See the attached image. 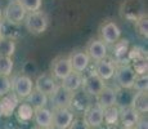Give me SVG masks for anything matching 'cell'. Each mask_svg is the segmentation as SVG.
I'll use <instances>...</instances> for the list:
<instances>
[{
    "label": "cell",
    "mask_w": 148,
    "mask_h": 129,
    "mask_svg": "<svg viewBox=\"0 0 148 129\" xmlns=\"http://www.w3.org/2000/svg\"><path fill=\"white\" fill-rule=\"evenodd\" d=\"M23 23L26 30L34 35H40L45 32L49 26V18L48 14L42 10H35V12H27L23 19Z\"/></svg>",
    "instance_id": "6da1fadb"
},
{
    "label": "cell",
    "mask_w": 148,
    "mask_h": 129,
    "mask_svg": "<svg viewBox=\"0 0 148 129\" xmlns=\"http://www.w3.org/2000/svg\"><path fill=\"white\" fill-rule=\"evenodd\" d=\"M26 13L27 12L25 10V8L22 7L17 0H12V1L5 7V9L3 10V18L9 25L17 26L23 22L25 17H26Z\"/></svg>",
    "instance_id": "7a4b0ae2"
},
{
    "label": "cell",
    "mask_w": 148,
    "mask_h": 129,
    "mask_svg": "<svg viewBox=\"0 0 148 129\" xmlns=\"http://www.w3.org/2000/svg\"><path fill=\"white\" fill-rule=\"evenodd\" d=\"M113 76L116 77V83L121 89H132L136 75L130 65H119L116 66Z\"/></svg>",
    "instance_id": "3957f363"
},
{
    "label": "cell",
    "mask_w": 148,
    "mask_h": 129,
    "mask_svg": "<svg viewBox=\"0 0 148 129\" xmlns=\"http://www.w3.org/2000/svg\"><path fill=\"white\" fill-rule=\"evenodd\" d=\"M12 90L18 99H25L34 90V81L27 75H18L12 81Z\"/></svg>",
    "instance_id": "277c9868"
},
{
    "label": "cell",
    "mask_w": 148,
    "mask_h": 129,
    "mask_svg": "<svg viewBox=\"0 0 148 129\" xmlns=\"http://www.w3.org/2000/svg\"><path fill=\"white\" fill-rule=\"evenodd\" d=\"M99 35L104 44H116L121 38V30L115 22L106 21L99 28Z\"/></svg>",
    "instance_id": "5b68a950"
},
{
    "label": "cell",
    "mask_w": 148,
    "mask_h": 129,
    "mask_svg": "<svg viewBox=\"0 0 148 129\" xmlns=\"http://www.w3.org/2000/svg\"><path fill=\"white\" fill-rule=\"evenodd\" d=\"M104 85H106L104 84V80H102L94 71L90 72L88 76L82 77L81 87L84 88V93L89 94V96L97 97L102 92V89L104 88Z\"/></svg>",
    "instance_id": "8992f818"
},
{
    "label": "cell",
    "mask_w": 148,
    "mask_h": 129,
    "mask_svg": "<svg viewBox=\"0 0 148 129\" xmlns=\"http://www.w3.org/2000/svg\"><path fill=\"white\" fill-rule=\"evenodd\" d=\"M52 98V105L53 108H70L71 103H72V98H73V93L67 89H64L63 87L58 85L57 89L54 90L53 94H50Z\"/></svg>",
    "instance_id": "52a82bcc"
},
{
    "label": "cell",
    "mask_w": 148,
    "mask_h": 129,
    "mask_svg": "<svg viewBox=\"0 0 148 129\" xmlns=\"http://www.w3.org/2000/svg\"><path fill=\"white\" fill-rule=\"evenodd\" d=\"M115 70H116V63L113 62L112 58H107L106 57V58L99 59V61L95 62L94 72L104 81L112 79L113 75H115Z\"/></svg>",
    "instance_id": "ba28073f"
},
{
    "label": "cell",
    "mask_w": 148,
    "mask_h": 129,
    "mask_svg": "<svg viewBox=\"0 0 148 129\" xmlns=\"http://www.w3.org/2000/svg\"><path fill=\"white\" fill-rule=\"evenodd\" d=\"M52 76L54 79H58V80H63L68 74L72 71V67H71L70 63V59L68 57H57L56 59L53 61L52 63Z\"/></svg>",
    "instance_id": "9c48e42d"
},
{
    "label": "cell",
    "mask_w": 148,
    "mask_h": 129,
    "mask_svg": "<svg viewBox=\"0 0 148 129\" xmlns=\"http://www.w3.org/2000/svg\"><path fill=\"white\" fill-rule=\"evenodd\" d=\"M84 120L89 125V128H99L103 124V108L98 103L89 106L85 110Z\"/></svg>",
    "instance_id": "30bf717a"
},
{
    "label": "cell",
    "mask_w": 148,
    "mask_h": 129,
    "mask_svg": "<svg viewBox=\"0 0 148 129\" xmlns=\"http://www.w3.org/2000/svg\"><path fill=\"white\" fill-rule=\"evenodd\" d=\"M57 87H58V84H57L56 79L52 75H49V74H42V75L38 76V79L34 83L35 90L47 94V96L53 94L54 90L57 89Z\"/></svg>",
    "instance_id": "8fae6325"
},
{
    "label": "cell",
    "mask_w": 148,
    "mask_h": 129,
    "mask_svg": "<svg viewBox=\"0 0 148 129\" xmlns=\"http://www.w3.org/2000/svg\"><path fill=\"white\" fill-rule=\"evenodd\" d=\"M85 52H86V54L89 56L90 59L97 62L99 59L106 58L108 50H107V45L101 39H93L88 43Z\"/></svg>",
    "instance_id": "7c38bea8"
},
{
    "label": "cell",
    "mask_w": 148,
    "mask_h": 129,
    "mask_svg": "<svg viewBox=\"0 0 148 129\" xmlns=\"http://www.w3.org/2000/svg\"><path fill=\"white\" fill-rule=\"evenodd\" d=\"M53 125L61 128V129H67L70 127V124L72 123L73 112L70 108H53Z\"/></svg>",
    "instance_id": "4fadbf2b"
},
{
    "label": "cell",
    "mask_w": 148,
    "mask_h": 129,
    "mask_svg": "<svg viewBox=\"0 0 148 129\" xmlns=\"http://www.w3.org/2000/svg\"><path fill=\"white\" fill-rule=\"evenodd\" d=\"M140 117V114L133 108L132 106H126V107L120 108V115H119V120H120L122 128L126 129H134L136 121Z\"/></svg>",
    "instance_id": "5bb4252c"
},
{
    "label": "cell",
    "mask_w": 148,
    "mask_h": 129,
    "mask_svg": "<svg viewBox=\"0 0 148 129\" xmlns=\"http://www.w3.org/2000/svg\"><path fill=\"white\" fill-rule=\"evenodd\" d=\"M70 59L71 67L72 71H77V72H82V71L86 70V67L90 63V58L86 54L85 50H75L68 56Z\"/></svg>",
    "instance_id": "9a60e30c"
},
{
    "label": "cell",
    "mask_w": 148,
    "mask_h": 129,
    "mask_svg": "<svg viewBox=\"0 0 148 129\" xmlns=\"http://www.w3.org/2000/svg\"><path fill=\"white\" fill-rule=\"evenodd\" d=\"M97 103H98L102 108H107V107H111V106H115L116 105V89H113L112 87L104 85L102 92L97 96Z\"/></svg>",
    "instance_id": "2e32d148"
},
{
    "label": "cell",
    "mask_w": 148,
    "mask_h": 129,
    "mask_svg": "<svg viewBox=\"0 0 148 129\" xmlns=\"http://www.w3.org/2000/svg\"><path fill=\"white\" fill-rule=\"evenodd\" d=\"M34 120H35L36 127L47 129L53 124V116H52V111L48 110L45 107L41 108H36L34 110Z\"/></svg>",
    "instance_id": "e0dca14e"
},
{
    "label": "cell",
    "mask_w": 148,
    "mask_h": 129,
    "mask_svg": "<svg viewBox=\"0 0 148 129\" xmlns=\"http://www.w3.org/2000/svg\"><path fill=\"white\" fill-rule=\"evenodd\" d=\"M61 87H63L64 89L70 90V92H76L81 88L82 85V75L81 72L77 71H71L68 75L64 77L63 80H61Z\"/></svg>",
    "instance_id": "ac0fdd59"
},
{
    "label": "cell",
    "mask_w": 148,
    "mask_h": 129,
    "mask_svg": "<svg viewBox=\"0 0 148 129\" xmlns=\"http://www.w3.org/2000/svg\"><path fill=\"white\" fill-rule=\"evenodd\" d=\"M1 110H3V116H10L14 112V110L18 106V97L13 93H8L1 97Z\"/></svg>",
    "instance_id": "d6986e66"
},
{
    "label": "cell",
    "mask_w": 148,
    "mask_h": 129,
    "mask_svg": "<svg viewBox=\"0 0 148 129\" xmlns=\"http://www.w3.org/2000/svg\"><path fill=\"white\" fill-rule=\"evenodd\" d=\"M133 108H135L139 114H147L148 111V97L147 92H135L133 94L132 103H130Z\"/></svg>",
    "instance_id": "ffe728a7"
},
{
    "label": "cell",
    "mask_w": 148,
    "mask_h": 129,
    "mask_svg": "<svg viewBox=\"0 0 148 129\" xmlns=\"http://www.w3.org/2000/svg\"><path fill=\"white\" fill-rule=\"evenodd\" d=\"M25 99H26V102L34 108V110L45 107L48 103V96L44 93H40V92H38V90H32Z\"/></svg>",
    "instance_id": "44dd1931"
},
{
    "label": "cell",
    "mask_w": 148,
    "mask_h": 129,
    "mask_svg": "<svg viewBox=\"0 0 148 129\" xmlns=\"http://www.w3.org/2000/svg\"><path fill=\"white\" fill-rule=\"evenodd\" d=\"M113 52H115V63H120L125 59V57L129 54V41L127 40H120L115 44V48H113Z\"/></svg>",
    "instance_id": "7402d4cb"
},
{
    "label": "cell",
    "mask_w": 148,
    "mask_h": 129,
    "mask_svg": "<svg viewBox=\"0 0 148 129\" xmlns=\"http://www.w3.org/2000/svg\"><path fill=\"white\" fill-rule=\"evenodd\" d=\"M16 52V41L10 38H0V56L12 57Z\"/></svg>",
    "instance_id": "603a6c76"
},
{
    "label": "cell",
    "mask_w": 148,
    "mask_h": 129,
    "mask_svg": "<svg viewBox=\"0 0 148 129\" xmlns=\"http://www.w3.org/2000/svg\"><path fill=\"white\" fill-rule=\"evenodd\" d=\"M119 115H120V108L116 105L103 108V123L108 125H115L119 121Z\"/></svg>",
    "instance_id": "cb8c5ba5"
},
{
    "label": "cell",
    "mask_w": 148,
    "mask_h": 129,
    "mask_svg": "<svg viewBox=\"0 0 148 129\" xmlns=\"http://www.w3.org/2000/svg\"><path fill=\"white\" fill-rule=\"evenodd\" d=\"M17 116L22 121H28L34 116V108L27 102L21 103V105L17 106Z\"/></svg>",
    "instance_id": "d4e9b609"
},
{
    "label": "cell",
    "mask_w": 148,
    "mask_h": 129,
    "mask_svg": "<svg viewBox=\"0 0 148 129\" xmlns=\"http://www.w3.org/2000/svg\"><path fill=\"white\" fill-rule=\"evenodd\" d=\"M135 28L139 35L147 38L148 36V18L147 14H142L138 18H135Z\"/></svg>",
    "instance_id": "484cf974"
},
{
    "label": "cell",
    "mask_w": 148,
    "mask_h": 129,
    "mask_svg": "<svg viewBox=\"0 0 148 129\" xmlns=\"http://www.w3.org/2000/svg\"><path fill=\"white\" fill-rule=\"evenodd\" d=\"M13 71V59L12 57L0 56V74L9 76Z\"/></svg>",
    "instance_id": "4316f807"
},
{
    "label": "cell",
    "mask_w": 148,
    "mask_h": 129,
    "mask_svg": "<svg viewBox=\"0 0 148 129\" xmlns=\"http://www.w3.org/2000/svg\"><path fill=\"white\" fill-rule=\"evenodd\" d=\"M148 88V77L147 74L146 75H136L134 79V84H133V88L135 92H147Z\"/></svg>",
    "instance_id": "83f0119b"
},
{
    "label": "cell",
    "mask_w": 148,
    "mask_h": 129,
    "mask_svg": "<svg viewBox=\"0 0 148 129\" xmlns=\"http://www.w3.org/2000/svg\"><path fill=\"white\" fill-rule=\"evenodd\" d=\"M26 12H35L41 8V0H17Z\"/></svg>",
    "instance_id": "f1b7e54d"
},
{
    "label": "cell",
    "mask_w": 148,
    "mask_h": 129,
    "mask_svg": "<svg viewBox=\"0 0 148 129\" xmlns=\"http://www.w3.org/2000/svg\"><path fill=\"white\" fill-rule=\"evenodd\" d=\"M10 90H12V81H10L9 76L0 74V97L10 93Z\"/></svg>",
    "instance_id": "f546056e"
},
{
    "label": "cell",
    "mask_w": 148,
    "mask_h": 129,
    "mask_svg": "<svg viewBox=\"0 0 148 129\" xmlns=\"http://www.w3.org/2000/svg\"><path fill=\"white\" fill-rule=\"evenodd\" d=\"M133 70H134L135 75H146L147 74V59H136L133 61Z\"/></svg>",
    "instance_id": "4dcf8cb0"
},
{
    "label": "cell",
    "mask_w": 148,
    "mask_h": 129,
    "mask_svg": "<svg viewBox=\"0 0 148 129\" xmlns=\"http://www.w3.org/2000/svg\"><path fill=\"white\" fill-rule=\"evenodd\" d=\"M67 129H90L84 119H73Z\"/></svg>",
    "instance_id": "1f68e13d"
},
{
    "label": "cell",
    "mask_w": 148,
    "mask_h": 129,
    "mask_svg": "<svg viewBox=\"0 0 148 129\" xmlns=\"http://www.w3.org/2000/svg\"><path fill=\"white\" fill-rule=\"evenodd\" d=\"M134 129H148L147 117H146V116H140V117H139V120L136 121Z\"/></svg>",
    "instance_id": "d6a6232c"
},
{
    "label": "cell",
    "mask_w": 148,
    "mask_h": 129,
    "mask_svg": "<svg viewBox=\"0 0 148 129\" xmlns=\"http://www.w3.org/2000/svg\"><path fill=\"white\" fill-rule=\"evenodd\" d=\"M47 129H61V128H58V127H56V125H53V124H52L49 128H47Z\"/></svg>",
    "instance_id": "836d02e7"
},
{
    "label": "cell",
    "mask_w": 148,
    "mask_h": 129,
    "mask_svg": "<svg viewBox=\"0 0 148 129\" xmlns=\"http://www.w3.org/2000/svg\"><path fill=\"white\" fill-rule=\"evenodd\" d=\"M1 21H3V10L0 8V23H1Z\"/></svg>",
    "instance_id": "e575fe53"
},
{
    "label": "cell",
    "mask_w": 148,
    "mask_h": 129,
    "mask_svg": "<svg viewBox=\"0 0 148 129\" xmlns=\"http://www.w3.org/2000/svg\"><path fill=\"white\" fill-rule=\"evenodd\" d=\"M3 116V110H1V105H0V117Z\"/></svg>",
    "instance_id": "d590c367"
},
{
    "label": "cell",
    "mask_w": 148,
    "mask_h": 129,
    "mask_svg": "<svg viewBox=\"0 0 148 129\" xmlns=\"http://www.w3.org/2000/svg\"><path fill=\"white\" fill-rule=\"evenodd\" d=\"M32 129H42V128H39V127H35V128H32Z\"/></svg>",
    "instance_id": "8d00e7d4"
},
{
    "label": "cell",
    "mask_w": 148,
    "mask_h": 129,
    "mask_svg": "<svg viewBox=\"0 0 148 129\" xmlns=\"http://www.w3.org/2000/svg\"><path fill=\"white\" fill-rule=\"evenodd\" d=\"M0 38H1V34H0Z\"/></svg>",
    "instance_id": "74e56055"
},
{
    "label": "cell",
    "mask_w": 148,
    "mask_h": 129,
    "mask_svg": "<svg viewBox=\"0 0 148 129\" xmlns=\"http://www.w3.org/2000/svg\"><path fill=\"white\" fill-rule=\"evenodd\" d=\"M122 129H126V128H122Z\"/></svg>",
    "instance_id": "f35d334b"
}]
</instances>
